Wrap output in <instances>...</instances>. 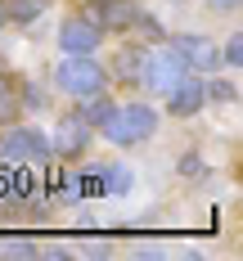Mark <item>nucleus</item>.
Masks as SVG:
<instances>
[{"label":"nucleus","instance_id":"nucleus-1","mask_svg":"<svg viewBox=\"0 0 243 261\" xmlns=\"http://www.w3.org/2000/svg\"><path fill=\"white\" fill-rule=\"evenodd\" d=\"M153 130H158V113L149 104H122L104 117V135L113 144H122V149L126 144H144Z\"/></svg>","mask_w":243,"mask_h":261},{"label":"nucleus","instance_id":"nucleus-2","mask_svg":"<svg viewBox=\"0 0 243 261\" xmlns=\"http://www.w3.org/2000/svg\"><path fill=\"white\" fill-rule=\"evenodd\" d=\"M54 81H59V90H63V95H72V99H86V95H99V90H104L108 72L95 63V59H90V54H68V59L59 63Z\"/></svg>","mask_w":243,"mask_h":261},{"label":"nucleus","instance_id":"nucleus-3","mask_svg":"<svg viewBox=\"0 0 243 261\" xmlns=\"http://www.w3.org/2000/svg\"><path fill=\"white\" fill-rule=\"evenodd\" d=\"M185 72H189V68H185V59L176 54V45L144 50V59H140V86H144V90H158V95H167Z\"/></svg>","mask_w":243,"mask_h":261},{"label":"nucleus","instance_id":"nucleus-4","mask_svg":"<svg viewBox=\"0 0 243 261\" xmlns=\"http://www.w3.org/2000/svg\"><path fill=\"white\" fill-rule=\"evenodd\" d=\"M0 158H5L9 167L45 162V158H50V144H45V135H36L32 126H14V130L0 135Z\"/></svg>","mask_w":243,"mask_h":261},{"label":"nucleus","instance_id":"nucleus-5","mask_svg":"<svg viewBox=\"0 0 243 261\" xmlns=\"http://www.w3.org/2000/svg\"><path fill=\"white\" fill-rule=\"evenodd\" d=\"M99 41H104V27L95 18H68L59 27V50L63 54H95Z\"/></svg>","mask_w":243,"mask_h":261},{"label":"nucleus","instance_id":"nucleus-6","mask_svg":"<svg viewBox=\"0 0 243 261\" xmlns=\"http://www.w3.org/2000/svg\"><path fill=\"white\" fill-rule=\"evenodd\" d=\"M207 104V81H198V77H180L171 90H167V108L176 113V117H194L198 108Z\"/></svg>","mask_w":243,"mask_h":261},{"label":"nucleus","instance_id":"nucleus-7","mask_svg":"<svg viewBox=\"0 0 243 261\" xmlns=\"http://www.w3.org/2000/svg\"><path fill=\"white\" fill-rule=\"evenodd\" d=\"M86 144H90V126L72 113V117H63V122H59L50 149H54L59 158H81V153H86Z\"/></svg>","mask_w":243,"mask_h":261},{"label":"nucleus","instance_id":"nucleus-8","mask_svg":"<svg viewBox=\"0 0 243 261\" xmlns=\"http://www.w3.org/2000/svg\"><path fill=\"white\" fill-rule=\"evenodd\" d=\"M86 18H95L99 27L122 32V27H135V23H140V9H135L131 0H99L95 9H86Z\"/></svg>","mask_w":243,"mask_h":261},{"label":"nucleus","instance_id":"nucleus-9","mask_svg":"<svg viewBox=\"0 0 243 261\" xmlns=\"http://www.w3.org/2000/svg\"><path fill=\"white\" fill-rule=\"evenodd\" d=\"M176 54L185 59V68H216L221 63V50H216L207 36H180L176 41Z\"/></svg>","mask_w":243,"mask_h":261},{"label":"nucleus","instance_id":"nucleus-10","mask_svg":"<svg viewBox=\"0 0 243 261\" xmlns=\"http://www.w3.org/2000/svg\"><path fill=\"white\" fill-rule=\"evenodd\" d=\"M18 108H23L18 86H14L9 72H0V126H14V122H18Z\"/></svg>","mask_w":243,"mask_h":261},{"label":"nucleus","instance_id":"nucleus-11","mask_svg":"<svg viewBox=\"0 0 243 261\" xmlns=\"http://www.w3.org/2000/svg\"><path fill=\"white\" fill-rule=\"evenodd\" d=\"M5 14L27 27V23H36L41 14H50V0H5Z\"/></svg>","mask_w":243,"mask_h":261},{"label":"nucleus","instance_id":"nucleus-12","mask_svg":"<svg viewBox=\"0 0 243 261\" xmlns=\"http://www.w3.org/2000/svg\"><path fill=\"white\" fill-rule=\"evenodd\" d=\"M108 113H113V104H108L104 99V90H99V95H86V99H81V122H86V126H104V117Z\"/></svg>","mask_w":243,"mask_h":261},{"label":"nucleus","instance_id":"nucleus-13","mask_svg":"<svg viewBox=\"0 0 243 261\" xmlns=\"http://www.w3.org/2000/svg\"><path fill=\"white\" fill-rule=\"evenodd\" d=\"M99 180H104V194H126L131 189V171L113 162V167H99Z\"/></svg>","mask_w":243,"mask_h":261},{"label":"nucleus","instance_id":"nucleus-14","mask_svg":"<svg viewBox=\"0 0 243 261\" xmlns=\"http://www.w3.org/2000/svg\"><path fill=\"white\" fill-rule=\"evenodd\" d=\"M140 59H144V50H122L117 54V77L126 81V86H140Z\"/></svg>","mask_w":243,"mask_h":261},{"label":"nucleus","instance_id":"nucleus-15","mask_svg":"<svg viewBox=\"0 0 243 261\" xmlns=\"http://www.w3.org/2000/svg\"><path fill=\"white\" fill-rule=\"evenodd\" d=\"M221 59H225V63H230V68H239V63H243V36H239V32H234V36H230V45H225V50H221Z\"/></svg>","mask_w":243,"mask_h":261},{"label":"nucleus","instance_id":"nucleus-16","mask_svg":"<svg viewBox=\"0 0 243 261\" xmlns=\"http://www.w3.org/2000/svg\"><path fill=\"white\" fill-rule=\"evenodd\" d=\"M207 95H212V99H234L239 90H234L230 81H207Z\"/></svg>","mask_w":243,"mask_h":261},{"label":"nucleus","instance_id":"nucleus-17","mask_svg":"<svg viewBox=\"0 0 243 261\" xmlns=\"http://www.w3.org/2000/svg\"><path fill=\"white\" fill-rule=\"evenodd\" d=\"M5 252H9V257H32V252H36V248H32V243H27V239H18V243H9V248H5Z\"/></svg>","mask_w":243,"mask_h":261},{"label":"nucleus","instance_id":"nucleus-18","mask_svg":"<svg viewBox=\"0 0 243 261\" xmlns=\"http://www.w3.org/2000/svg\"><path fill=\"white\" fill-rule=\"evenodd\" d=\"M212 5H221V9H234V5H239V0H212Z\"/></svg>","mask_w":243,"mask_h":261},{"label":"nucleus","instance_id":"nucleus-19","mask_svg":"<svg viewBox=\"0 0 243 261\" xmlns=\"http://www.w3.org/2000/svg\"><path fill=\"white\" fill-rule=\"evenodd\" d=\"M5 23H9V14H5V0H0V27H5Z\"/></svg>","mask_w":243,"mask_h":261}]
</instances>
